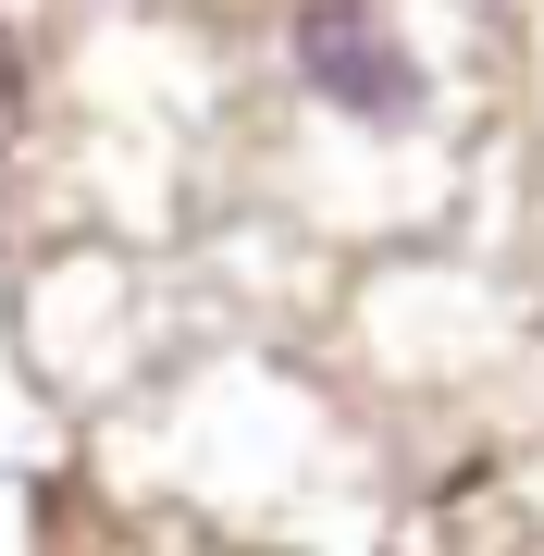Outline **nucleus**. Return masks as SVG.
I'll use <instances>...</instances> for the list:
<instances>
[{
    "label": "nucleus",
    "instance_id": "f257e3e1",
    "mask_svg": "<svg viewBox=\"0 0 544 556\" xmlns=\"http://www.w3.org/2000/svg\"><path fill=\"white\" fill-rule=\"evenodd\" d=\"M298 75L322 87L334 112H359V124H408L421 112V62L396 50V25H383L371 0H309L298 13Z\"/></svg>",
    "mask_w": 544,
    "mask_h": 556
},
{
    "label": "nucleus",
    "instance_id": "f03ea898",
    "mask_svg": "<svg viewBox=\"0 0 544 556\" xmlns=\"http://www.w3.org/2000/svg\"><path fill=\"white\" fill-rule=\"evenodd\" d=\"M13 137H25V62H13V38H0V161H13Z\"/></svg>",
    "mask_w": 544,
    "mask_h": 556
}]
</instances>
